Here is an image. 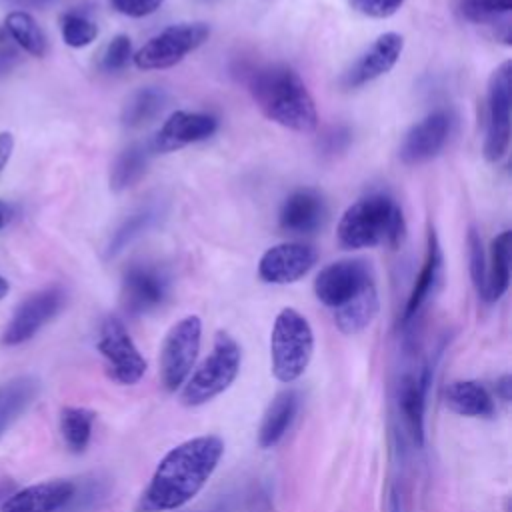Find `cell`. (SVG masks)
<instances>
[{
	"mask_svg": "<svg viewBox=\"0 0 512 512\" xmlns=\"http://www.w3.org/2000/svg\"><path fill=\"white\" fill-rule=\"evenodd\" d=\"M222 454L224 442L214 434L196 436L174 446L158 462L136 500L134 512H172L182 508L210 480Z\"/></svg>",
	"mask_w": 512,
	"mask_h": 512,
	"instance_id": "1",
	"label": "cell"
},
{
	"mask_svg": "<svg viewBox=\"0 0 512 512\" xmlns=\"http://www.w3.org/2000/svg\"><path fill=\"white\" fill-rule=\"evenodd\" d=\"M248 90L266 118L296 130L312 132L318 124L314 100L298 76L286 64H264L250 72Z\"/></svg>",
	"mask_w": 512,
	"mask_h": 512,
	"instance_id": "2",
	"label": "cell"
},
{
	"mask_svg": "<svg viewBox=\"0 0 512 512\" xmlns=\"http://www.w3.org/2000/svg\"><path fill=\"white\" fill-rule=\"evenodd\" d=\"M338 242L344 248H398L406 236L400 206L386 194H368L346 208L338 222Z\"/></svg>",
	"mask_w": 512,
	"mask_h": 512,
	"instance_id": "3",
	"label": "cell"
},
{
	"mask_svg": "<svg viewBox=\"0 0 512 512\" xmlns=\"http://www.w3.org/2000/svg\"><path fill=\"white\" fill-rule=\"evenodd\" d=\"M314 352V332L310 322L294 308H282L270 334V362L276 380L290 384L298 380Z\"/></svg>",
	"mask_w": 512,
	"mask_h": 512,
	"instance_id": "4",
	"label": "cell"
},
{
	"mask_svg": "<svg viewBox=\"0 0 512 512\" xmlns=\"http://www.w3.org/2000/svg\"><path fill=\"white\" fill-rule=\"evenodd\" d=\"M242 364V350L228 332L214 336L212 352L204 362L190 372L182 386L180 400L184 406H202L220 396L236 380Z\"/></svg>",
	"mask_w": 512,
	"mask_h": 512,
	"instance_id": "5",
	"label": "cell"
},
{
	"mask_svg": "<svg viewBox=\"0 0 512 512\" xmlns=\"http://www.w3.org/2000/svg\"><path fill=\"white\" fill-rule=\"evenodd\" d=\"M202 342V320L194 314L178 320L164 336L160 348V382L176 392L188 380Z\"/></svg>",
	"mask_w": 512,
	"mask_h": 512,
	"instance_id": "6",
	"label": "cell"
},
{
	"mask_svg": "<svg viewBox=\"0 0 512 512\" xmlns=\"http://www.w3.org/2000/svg\"><path fill=\"white\" fill-rule=\"evenodd\" d=\"M210 36L204 22H182L164 28L132 56L140 70H162L178 64L186 54L202 46Z\"/></svg>",
	"mask_w": 512,
	"mask_h": 512,
	"instance_id": "7",
	"label": "cell"
},
{
	"mask_svg": "<svg viewBox=\"0 0 512 512\" xmlns=\"http://www.w3.org/2000/svg\"><path fill=\"white\" fill-rule=\"evenodd\" d=\"M96 348L106 362V374L114 382L132 386L144 376L146 360L136 348L126 326L116 316H108L100 324Z\"/></svg>",
	"mask_w": 512,
	"mask_h": 512,
	"instance_id": "8",
	"label": "cell"
},
{
	"mask_svg": "<svg viewBox=\"0 0 512 512\" xmlns=\"http://www.w3.org/2000/svg\"><path fill=\"white\" fill-rule=\"evenodd\" d=\"M510 90L512 64L506 60L492 72L488 82L484 138V156L488 162H498L510 144Z\"/></svg>",
	"mask_w": 512,
	"mask_h": 512,
	"instance_id": "9",
	"label": "cell"
},
{
	"mask_svg": "<svg viewBox=\"0 0 512 512\" xmlns=\"http://www.w3.org/2000/svg\"><path fill=\"white\" fill-rule=\"evenodd\" d=\"M66 304V292L60 286H48L30 294L18 304L10 322L6 324L0 344L18 346L28 342L42 326H46Z\"/></svg>",
	"mask_w": 512,
	"mask_h": 512,
	"instance_id": "10",
	"label": "cell"
},
{
	"mask_svg": "<svg viewBox=\"0 0 512 512\" xmlns=\"http://www.w3.org/2000/svg\"><path fill=\"white\" fill-rule=\"evenodd\" d=\"M370 284H374V276L368 262L358 258L338 260L318 272L314 280V294L324 306L336 310Z\"/></svg>",
	"mask_w": 512,
	"mask_h": 512,
	"instance_id": "11",
	"label": "cell"
},
{
	"mask_svg": "<svg viewBox=\"0 0 512 512\" xmlns=\"http://www.w3.org/2000/svg\"><path fill=\"white\" fill-rule=\"evenodd\" d=\"M168 274L150 262H134L122 276V306L128 314L138 316L162 306L168 296Z\"/></svg>",
	"mask_w": 512,
	"mask_h": 512,
	"instance_id": "12",
	"label": "cell"
},
{
	"mask_svg": "<svg viewBox=\"0 0 512 512\" xmlns=\"http://www.w3.org/2000/svg\"><path fill=\"white\" fill-rule=\"evenodd\" d=\"M318 254L300 242H282L268 248L258 262V276L268 284H292L306 276L316 264Z\"/></svg>",
	"mask_w": 512,
	"mask_h": 512,
	"instance_id": "13",
	"label": "cell"
},
{
	"mask_svg": "<svg viewBox=\"0 0 512 512\" xmlns=\"http://www.w3.org/2000/svg\"><path fill=\"white\" fill-rule=\"evenodd\" d=\"M404 50V38L396 32L380 34L344 72L342 84L346 88H358L384 74H388Z\"/></svg>",
	"mask_w": 512,
	"mask_h": 512,
	"instance_id": "14",
	"label": "cell"
},
{
	"mask_svg": "<svg viewBox=\"0 0 512 512\" xmlns=\"http://www.w3.org/2000/svg\"><path fill=\"white\" fill-rule=\"evenodd\" d=\"M450 114L444 110H434L416 122L404 136L400 144V160L408 166L432 160L446 144L450 136Z\"/></svg>",
	"mask_w": 512,
	"mask_h": 512,
	"instance_id": "15",
	"label": "cell"
},
{
	"mask_svg": "<svg viewBox=\"0 0 512 512\" xmlns=\"http://www.w3.org/2000/svg\"><path fill=\"white\" fill-rule=\"evenodd\" d=\"M218 128V120L206 112L176 110L168 116L154 138V150L170 152L182 146L210 138Z\"/></svg>",
	"mask_w": 512,
	"mask_h": 512,
	"instance_id": "16",
	"label": "cell"
},
{
	"mask_svg": "<svg viewBox=\"0 0 512 512\" xmlns=\"http://www.w3.org/2000/svg\"><path fill=\"white\" fill-rule=\"evenodd\" d=\"M74 490L76 484L70 480L38 482L6 496L0 502V512H60Z\"/></svg>",
	"mask_w": 512,
	"mask_h": 512,
	"instance_id": "17",
	"label": "cell"
},
{
	"mask_svg": "<svg viewBox=\"0 0 512 512\" xmlns=\"http://www.w3.org/2000/svg\"><path fill=\"white\" fill-rule=\"evenodd\" d=\"M430 382V368L408 372L398 382V410L404 428L414 446L424 444V410H426V388Z\"/></svg>",
	"mask_w": 512,
	"mask_h": 512,
	"instance_id": "18",
	"label": "cell"
},
{
	"mask_svg": "<svg viewBox=\"0 0 512 512\" xmlns=\"http://www.w3.org/2000/svg\"><path fill=\"white\" fill-rule=\"evenodd\" d=\"M326 218V202L314 188L294 190L282 204L278 224L288 234H312Z\"/></svg>",
	"mask_w": 512,
	"mask_h": 512,
	"instance_id": "19",
	"label": "cell"
},
{
	"mask_svg": "<svg viewBox=\"0 0 512 512\" xmlns=\"http://www.w3.org/2000/svg\"><path fill=\"white\" fill-rule=\"evenodd\" d=\"M442 250H440V242L438 236L434 232V228H428V236H426V254H424V262L422 268L414 280V286L410 290L408 302L404 306V314L402 320L410 322L420 308L424 306V302L432 296V292L436 290L440 278H442Z\"/></svg>",
	"mask_w": 512,
	"mask_h": 512,
	"instance_id": "20",
	"label": "cell"
},
{
	"mask_svg": "<svg viewBox=\"0 0 512 512\" xmlns=\"http://www.w3.org/2000/svg\"><path fill=\"white\" fill-rule=\"evenodd\" d=\"M298 404L300 398L294 390H282L272 398L258 430V444L262 448H274L286 436L298 412Z\"/></svg>",
	"mask_w": 512,
	"mask_h": 512,
	"instance_id": "21",
	"label": "cell"
},
{
	"mask_svg": "<svg viewBox=\"0 0 512 512\" xmlns=\"http://www.w3.org/2000/svg\"><path fill=\"white\" fill-rule=\"evenodd\" d=\"M446 406L468 418H490L496 410L492 394L476 380H456L446 388Z\"/></svg>",
	"mask_w": 512,
	"mask_h": 512,
	"instance_id": "22",
	"label": "cell"
},
{
	"mask_svg": "<svg viewBox=\"0 0 512 512\" xmlns=\"http://www.w3.org/2000/svg\"><path fill=\"white\" fill-rule=\"evenodd\" d=\"M510 232H500L490 244V258L486 262L484 286L480 296L486 302H496L504 296L510 284Z\"/></svg>",
	"mask_w": 512,
	"mask_h": 512,
	"instance_id": "23",
	"label": "cell"
},
{
	"mask_svg": "<svg viewBox=\"0 0 512 512\" xmlns=\"http://www.w3.org/2000/svg\"><path fill=\"white\" fill-rule=\"evenodd\" d=\"M378 314V292L376 284L364 288L350 302L334 310V322L342 334H358L362 332Z\"/></svg>",
	"mask_w": 512,
	"mask_h": 512,
	"instance_id": "24",
	"label": "cell"
},
{
	"mask_svg": "<svg viewBox=\"0 0 512 512\" xmlns=\"http://www.w3.org/2000/svg\"><path fill=\"white\" fill-rule=\"evenodd\" d=\"M40 382L34 376H18L0 390V436L36 398Z\"/></svg>",
	"mask_w": 512,
	"mask_h": 512,
	"instance_id": "25",
	"label": "cell"
},
{
	"mask_svg": "<svg viewBox=\"0 0 512 512\" xmlns=\"http://www.w3.org/2000/svg\"><path fill=\"white\" fill-rule=\"evenodd\" d=\"M6 34L18 44L20 50L42 58L48 50V42L46 36L42 32V28L38 26V22L24 10H14L4 18V26Z\"/></svg>",
	"mask_w": 512,
	"mask_h": 512,
	"instance_id": "26",
	"label": "cell"
},
{
	"mask_svg": "<svg viewBox=\"0 0 512 512\" xmlns=\"http://www.w3.org/2000/svg\"><path fill=\"white\" fill-rule=\"evenodd\" d=\"M96 414L90 408L82 406H66L60 412V434L70 452L80 454L88 448L92 438Z\"/></svg>",
	"mask_w": 512,
	"mask_h": 512,
	"instance_id": "27",
	"label": "cell"
},
{
	"mask_svg": "<svg viewBox=\"0 0 512 512\" xmlns=\"http://www.w3.org/2000/svg\"><path fill=\"white\" fill-rule=\"evenodd\" d=\"M148 160H150V150L142 144H132L126 150H122L116 156L110 170V188L114 192H122L134 186L146 172Z\"/></svg>",
	"mask_w": 512,
	"mask_h": 512,
	"instance_id": "28",
	"label": "cell"
},
{
	"mask_svg": "<svg viewBox=\"0 0 512 512\" xmlns=\"http://www.w3.org/2000/svg\"><path fill=\"white\" fill-rule=\"evenodd\" d=\"M166 94L158 88H140L134 92L122 108V124L128 128H140L152 122L164 108Z\"/></svg>",
	"mask_w": 512,
	"mask_h": 512,
	"instance_id": "29",
	"label": "cell"
},
{
	"mask_svg": "<svg viewBox=\"0 0 512 512\" xmlns=\"http://www.w3.org/2000/svg\"><path fill=\"white\" fill-rule=\"evenodd\" d=\"M158 218V210L154 206H144L140 210H136L134 214H130L120 226L118 230L112 234L106 256H116L120 250H124L134 238H138L142 232H146L154 220Z\"/></svg>",
	"mask_w": 512,
	"mask_h": 512,
	"instance_id": "30",
	"label": "cell"
},
{
	"mask_svg": "<svg viewBox=\"0 0 512 512\" xmlns=\"http://www.w3.org/2000/svg\"><path fill=\"white\" fill-rule=\"evenodd\" d=\"M60 32H62V40L68 46L84 48L96 40L98 26L86 14L70 10L60 16Z\"/></svg>",
	"mask_w": 512,
	"mask_h": 512,
	"instance_id": "31",
	"label": "cell"
},
{
	"mask_svg": "<svg viewBox=\"0 0 512 512\" xmlns=\"http://www.w3.org/2000/svg\"><path fill=\"white\" fill-rule=\"evenodd\" d=\"M462 14L476 24H496L512 10V0H462Z\"/></svg>",
	"mask_w": 512,
	"mask_h": 512,
	"instance_id": "32",
	"label": "cell"
},
{
	"mask_svg": "<svg viewBox=\"0 0 512 512\" xmlns=\"http://www.w3.org/2000/svg\"><path fill=\"white\" fill-rule=\"evenodd\" d=\"M130 58H132L130 38L126 34H118V36H114L108 42V46H106V50L102 54V62L100 64H102V68L106 72H118V70H122L128 64Z\"/></svg>",
	"mask_w": 512,
	"mask_h": 512,
	"instance_id": "33",
	"label": "cell"
},
{
	"mask_svg": "<svg viewBox=\"0 0 512 512\" xmlns=\"http://www.w3.org/2000/svg\"><path fill=\"white\" fill-rule=\"evenodd\" d=\"M468 258H470V276L476 292L480 294L484 286V274H486V254L482 248V240L474 228L468 232Z\"/></svg>",
	"mask_w": 512,
	"mask_h": 512,
	"instance_id": "34",
	"label": "cell"
},
{
	"mask_svg": "<svg viewBox=\"0 0 512 512\" xmlns=\"http://www.w3.org/2000/svg\"><path fill=\"white\" fill-rule=\"evenodd\" d=\"M348 4L368 18H388L400 10L404 0H348Z\"/></svg>",
	"mask_w": 512,
	"mask_h": 512,
	"instance_id": "35",
	"label": "cell"
},
{
	"mask_svg": "<svg viewBox=\"0 0 512 512\" xmlns=\"http://www.w3.org/2000/svg\"><path fill=\"white\" fill-rule=\"evenodd\" d=\"M164 0H110L112 8L130 18H144L156 12Z\"/></svg>",
	"mask_w": 512,
	"mask_h": 512,
	"instance_id": "36",
	"label": "cell"
},
{
	"mask_svg": "<svg viewBox=\"0 0 512 512\" xmlns=\"http://www.w3.org/2000/svg\"><path fill=\"white\" fill-rule=\"evenodd\" d=\"M20 48L18 44L6 34L4 28H0V80L8 76L16 64L20 62Z\"/></svg>",
	"mask_w": 512,
	"mask_h": 512,
	"instance_id": "37",
	"label": "cell"
},
{
	"mask_svg": "<svg viewBox=\"0 0 512 512\" xmlns=\"http://www.w3.org/2000/svg\"><path fill=\"white\" fill-rule=\"evenodd\" d=\"M14 150V136L10 132H0V174L6 168Z\"/></svg>",
	"mask_w": 512,
	"mask_h": 512,
	"instance_id": "38",
	"label": "cell"
},
{
	"mask_svg": "<svg viewBox=\"0 0 512 512\" xmlns=\"http://www.w3.org/2000/svg\"><path fill=\"white\" fill-rule=\"evenodd\" d=\"M510 390H512V378H510V374L500 376V378L496 380V394H498L504 402H508V400H510Z\"/></svg>",
	"mask_w": 512,
	"mask_h": 512,
	"instance_id": "39",
	"label": "cell"
},
{
	"mask_svg": "<svg viewBox=\"0 0 512 512\" xmlns=\"http://www.w3.org/2000/svg\"><path fill=\"white\" fill-rule=\"evenodd\" d=\"M6 4H12V6H18V8H42V6H48L56 0H4Z\"/></svg>",
	"mask_w": 512,
	"mask_h": 512,
	"instance_id": "40",
	"label": "cell"
},
{
	"mask_svg": "<svg viewBox=\"0 0 512 512\" xmlns=\"http://www.w3.org/2000/svg\"><path fill=\"white\" fill-rule=\"evenodd\" d=\"M10 216H12V210H10V206H8L6 202H2V200H0V230H2V228L8 224Z\"/></svg>",
	"mask_w": 512,
	"mask_h": 512,
	"instance_id": "41",
	"label": "cell"
},
{
	"mask_svg": "<svg viewBox=\"0 0 512 512\" xmlns=\"http://www.w3.org/2000/svg\"><path fill=\"white\" fill-rule=\"evenodd\" d=\"M8 290H10V284H8V280L4 278V276H0V300L8 294Z\"/></svg>",
	"mask_w": 512,
	"mask_h": 512,
	"instance_id": "42",
	"label": "cell"
}]
</instances>
